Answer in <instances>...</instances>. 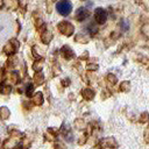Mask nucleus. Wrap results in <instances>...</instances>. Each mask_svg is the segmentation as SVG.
Here are the masks:
<instances>
[{
  "label": "nucleus",
  "mask_w": 149,
  "mask_h": 149,
  "mask_svg": "<svg viewBox=\"0 0 149 149\" xmlns=\"http://www.w3.org/2000/svg\"><path fill=\"white\" fill-rule=\"evenodd\" d=\"M15 31V20L6 12H0V50L6 44V42L14 35Z\"/></svg>",
  "instance_id": "nucleus-1"
},
{
  "label": "nucleus",
  "mask_w": 149,
  "mask_h": 149,
  "mask_svg": "<svg viewBox=\"0 0 149 149\" xmlns=\"http://www.w3.org/2000/svg\"><path fill=\"white\" fill-rule=\"evenodd\" d=\"M56 9L61 15L68 16L72 10V3L69 0H59L56 3Z\"/></svg>",
  "instance_id": "nucleus-2"
},
{
  "label": "nucleus",
  "mask_w": 149,
  "mask_h": 149,
  "mask_svg": "<svg viewBox=\"0 0 149 149\" xmlns=\"http://www.w3.org/2000/svg\"><path fill=\"white\" fill-rule=\"evenodd\" d=\"M94 16H95V20L98 23H105V21L107 19V12L102 8H97Z\"/></svg>",
  "instance_id": "nucleus-3"
},
{
  "label": "nucleus",
  "mask_w": 149,
  "mask_h": 149,
  "mask_svg": "<svg viewBox=\"0 0 149 149\" xmlns=\"http://www.w3.org/2000/svg\"><path fill=\"white\" fill-rule=\"evenodd\" d=\"M90 15V12L86 9V8H79L77 12H76V16H77V19L79 20V21H83L84 19H86L87 16Z\"/></svg>",
  "instance_id": "nucleus-4"
}]
</instances>
